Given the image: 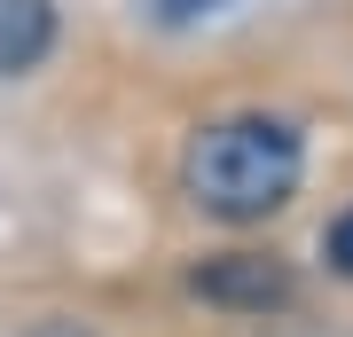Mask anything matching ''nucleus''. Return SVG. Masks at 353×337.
Segmentation results:
<instances>
[{
	"label": "nucleus",
	"instance_id": "f257e3e1",
	"mask_svg": "<svg viewBox=\"0 0 353 337\" xmlns=\"http://www.w3.org/2000/svg\"><path fill=\"white\" fill-rule=\"evenodd\" d=\"M306 150L283 118H220L189 141V196L212 220H267L299 196Z\"/></svg>",
	"mask_w": 353,
	"mask_h": 337
},
{
	"label": "nucleus",
	"instance_id": "7ed1b4c3",
	"mask_svg": "<svg viewBox=\"0 0 353 337\" xmlns=\"http://www.w3.org/2000/svg\"><path fill=\"white\" fill-rule=\"evenodd\" d=\"M55 48V0H0V79L39 71Z\"/></svg>",
	"mask_w": 353,
	"mask_h": 337
},
{
	"label": "nucleus",
	"instance_id": "39448f33",
	"mask_svg": "<svg viewBox=\"0 0 353 337\" xmlns=\"http://www.w3.org/2000/svg\"><path fill=\"white\" fill-rule=\"evenodd\" d=\"M24 337H94V329H87V322H32Z\"/></svg>",
	"mask_w": 353,
	"mask_h": 337
},
{
	"label": "nucleus",
	"instance_id": "f03ea898",
	"mask_svg": "<svg viewBox=\"0 0 353 337\" xmlns=\"http://www.w3.org/2000/svg\"><path fill=\"white\" fill-rule=\"evenodd\" d=\"M189 290L204 306H220V314H283L299 298V275L275 251H220V259H204L189 275Z\"/></svg>",
	"mask_w": 353,
	"mask_h": 337
},
{
	"label": "nucleus",
	"instance_id": "20e7f679",
	"mask_svg": "<svg viewBox=\"0 0 353 337\" xmlns=\"http://www.w3.org/2000/svg\"><path fill=\"white\" fill-rule=\"evenodd\" d=\"M322 251H330V267H338V275L353 283V204H345L338 220H330V236H322Z\"/></svg>",
	"mask_w": 353,
	"mask_h": 337
}]
</instances>
